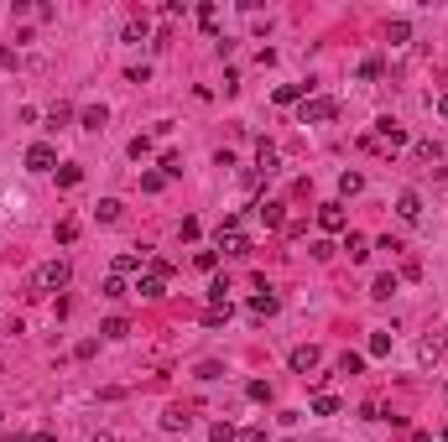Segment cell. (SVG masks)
<instances>
[{
  "instance_id": "cell-1",
  "label": "cell",
  "mask_w": 448,
  "mask_h": 442,
  "mask_svg": "<svg viewBox=\"0 0 448 442\" xmlns=\"http://www.w3.org/2000/svg\"><path fill=\"white\" fill-rule=\"evenodd\" d=\"M68 281H73V265L63 255H52V260H42L32 271V297H52V291H63Z\"/></svg>"
},
{
  "instance_id": "cell-2",
  "label": "cell",
  "mask_w": 448,
  "mask_h": 442,
  "mask_svg": "<svg viewBox=\"0 0 448 442\" xmlns=\"http://www.w3.org/2000/svg\"><path fill=\"white\" fill-rule=\"evenodd\" d=\"M371 146H375V151H402V146H406V130H402L391 115H380V120H375V141H371Z\"/></svg>"
},
{
  "instance_id": "cell-3",
  "label": "cell",
  "mask_w": 448,
  "mask_h": 442,
  "mask_svg": "<svg viewBox=\"0 0 448 442\" xmlns=\"http://www.w3.org/2000/svg\"><path fill=\"white\" fill-rule=\"evenodd\" d=\"M219 250H224V255H250V239L240 229V219H224L219 224Z\"/></svg>"
},
{
  "instance_id": "cell-4",
  "label": "cell",
  "mask_w": 448,
  "mask_h": 442,
  "mask_svg": "<svg viewBox=\"0 0 448 442\" xmlns=\"http://www.w3.org/2000/svg\"><path fill=\"white\" fill-rule=\"evenodd\" d=\"M302 125H323V120H334L339 115V104L334 99H323V94H313V99H302Z\"/></svg>"
},
{
  "instance_id": "cell-5",
  "label": "cell",
  "mask_w": 448,
  "mask_h": 442,
  "mask_svg": "<svg viewBox=\"0 0 448 442\" xmlns=\"http://www.w3.org/2000/svg\"><path fill=\"white\" fill-rule=\"evenodd\" d=\"M26 167H32V172H52V167H58V151H52L47 141L26 146Z\"/></svg>"
},
{
  "instance_id": "cell-6",
  "label": "cell",
  "mask_w": 448,
  "mask_h": 442,
  "mask_svg": "<svg viewBox=\"0 0 448 442\" xmlns=\"http://www.w3.org/2000/svg\"><path fill=\"white\" fill-rule=\"evenodd\" d=\"M397 213H402V219H406V224H417V219H423V198H417V193H412V187H406V193L397 198Z\"/></svg>"
},
{
  "instance_id": "cell-7",
  "label": "cell",
  "mask_w": 448,
  "mask_h": 442,
  "mask_svg": "<svg viewBox=\"0 0 448 442\" xmlns=\"http://www.w3.org/2000/svg\"><path fill=\"white\" fill-rule=\"evenodd\" d=\"M318 224H323L328 234H339V229H344V203H323L318 208Z\"/></svg>"
},
{
  "instance_id": "cell-8",
  "label": "cell",
  "mask_w": 448,
  "mask_h": 442,
  "mask_svg": "<svg viewBox=\"0 0 448 442\" xmlns=\"http://www.w3.org/2000/svg\"><path fill=\"white\" fill-rule=\"evenodd\" d=\"M276 307H282V297H276V291H256V297H250V317H271Z\"/></svg>"
},
{
  "instance_id": "cell-9",
  "label": "cell",
  "mask_w": 448,
  "mask_h": 442,
  "mask_svg": "<svg viewBox=\"0 0 448 442\" xmlns=\"http://www.w3.org/2000/svg\"><path fill=\"white\" fill-rule=\"evenodd\" d=\"M271 99H276V104H292V99H313V78H308V84H282V89L271 94Z\"/></svg>"
},
{
  "instance_id": "cell-10",
  "label": "cell",
  "mask_w": 448,
  "mask_h": 442,
  "mask_svg": "<svg viewBox=\"0 0 448 442\" xmlns=\"http://www.w3.org/2000/svg\"><path fill=\"white\" fill-rule=\"evenodd\" d=\"M292 370H297V374L318 370V349H313V343H302V349H292Z\"/></svg>"
},
{
  "instance_id": "cell-11",
  "label": "cell",
  "mask_w": 448,
  "mask_h": 442,
  "mask_svg": "<svg viewBox=\"0 0 448 442\" xmlns=\"http://www.w3.org/2000/svg\"><path fill=\"white\" fill-rule=\"evenodd\" d=\"M417 359H423V365H438V359H443V339H438V333L417 343Z\"/></svg>"
},
{
  "instance_id": "cell-12",
  "label": "cell",
  "mask_w": 448,
  "mask_h": 442,
  "mask_svg": "<svg viewBox=\"0 0 448 442\" xmlns=\"http://www.w3.org/2000/svg\"><path fill=\"white\" fill-rule=\"evenodd\" d=\"M78 120H84V130H104V125H110V110H104V104H89Z\"/></svg>"
},
{
  "instance_id": "cell-13",
  "label": "cell",
  "mask_w": 448,
  "mask_h": 442,
  "mask_svg": "<svg viewBox=\"0 0 448 442\" xmlns=\"http://www.w3.org/2000/svg\"><path fill=\"white\" fill-rule=\"evenodd\" d=\"M94 213H99V224H120V213H125V203H120V198H104V203H99Z\"/></svg>"
},
{
  "instance_id": "cell-14",
  "label": "cell",
  "mask_w": 448,
  "mask_h": 442,
  "mask_svg": "<svg viewBox=\"0 0 448 442\" xmlns=\"http://www.w3.org/2000/svg\"><path fill=\"white\" fill-rule=\"evenodd\" d=\"M271 172H276V151L261 141V151H256V177H271Z\"/></svg>"
},
{
  "instance_id": "cell-15",
  "label": "cell",
  "mask_w": 448,
  "mask_h": 442,
  "mask_svg": "<svg viewBox=\"0 0 448 442\" xmlns=\"http://www.w3.org/2000/svg\"><path fill=\"white\" fill-rule=\"evenodd\" d=\"M313 411H318V417H339V396L318 391V396H313Z\"/></svg>"
},
{
  "instance_id": "cell-16",
  "label": "cell",
  "mask_w": 448,
  "mask_h": 442,
  "mask_svg": "<svg viewBox=\"0 0 448 442\" xmlns=\"http://www.w3.org/2000/svg\"><path fill=\"white\" fill-rule=\"evenodd\" d=\"M386 42H397V47L412 42V21H391V26H386Z\"/></svg>"
},
{
  "instance_id": "cell-17",
  "label": "cell",
  "mask_w": 448,
  "mask_h": 442,
  "mask_svg": "<svg viewBox=\"0 0 448 442\" xmlns=\"http://www.w3.org/2000/svg\"><path fill=\"white\" fill-rule=\"evenodd\" d=\"M344 250H349V260H365V255H371V239H365V234H349Z\"/></svg>"
},
{
  "instance_id": "cell-18",
  "label": "cell",
  "mask_w": 448,
  "mask_h": 442,
  "mask_svg": "<svg viewBox=\"0 0 448 442\" xmlns=\"http://www.w3.org/2000/svg\"><path fill=\"white\" fill-rule=\"evenodd\" d=\"M391 291H397V276H375V281H371V297H375V302H386Z\"/></svg>"
},
{
  "instance_id": "cell-19",
  "label": "cell",
  "mask_w": 448,
  "mask_h": 442,
  "mask_svg": "<svg viewBox=\"0 0 448 442\" xmlns=\"http://www.w3.org/2000/svg\"><path fill=\"white\" fill-rule=\"evenodd\" d=\"M147 265V255H115V276H130V271H141Z\"/></svg>"
},
{
  "instance_id": "cell-20",
  "label": "cell",
  "mask_w": 448,
  "mask_h": 442,
  "mask_svg": "<svg viewBox=\"0 0 448 442\" xmlns=\"http://www.w3.org/2000/svg\"><path fill=\"white\" fill-rule=\"evenodd\" d=\"M199 26L214 37V32H219V6H199Z\"/></svg>"
},
{
  "instance_id": "cell-21",
  "label": "cell",
  "mask_w": 448,
  "mask_h": 442,
  "mask_svg": "<svg viewBox=\"0 0 448 442\" xmlns=\"http://www.w3.org/2000/svg\"><path fill=\"white\" fill-rule=\"evenodd\" d=\"M104 297H130V286H125V276H104Z\"/></svg>"
},
{
  "instance_id": "cell-22",
  "label": "cell",
  "mask_w": 448,
  "mask_h": 442,
  "mask_svg": "<svg viewBox=\"0 0 448 442\" xmlns=\"http://www.w3.org/2000/svg\"><path fill=\"white\" fill-rule=\"evenodd\" d=\"M360 187H365V177H360V172H344V177H339V193H344V198H354Z\"/></svg>"
},
{
  "instance_id": "cell-23",
  "label": "cell",
  "mask_w": 448,
  "mask_h": 442,
  "mask_svg": "<svg viewBox=\"0 0 448 442\" xmlns=\"http://www.w3.org/2000/svg\"><path fill=\"white\" fill-rule=\"evenodd\" d=\"M58 182H63V187H78V182H84V167H73V162L58 167Z\"/></svg>"
},
{
  "instance_id": "cell-24",
  "label": "cell",
  "mask_w": 448,
  "mask_h": 442,
  "mask_svg": "<svg viewBox=\"0 0 448 442\" xmlns=\"http://www.w3.org/2000/svg\"><path fill=\"white\" fill-rule=\"evenodd\" d=\"M68 120H73L68 104H52V110H47V125H52V130H58V125H68Z\"/></svg>"
},
{
  "instance_id": "cell-25",
  "label": "cell",
  "mask_w": 448,
  "mask_h": 442,
  "mask_svg": "<svg viewBox=\"0 0 448 442\" xmlns=\"http://www.w3.org/2000/svg\"><path fill=\"white\" fill-rule=\"evenodd\" d=\"M417 156H423V162L433 167V162H438V156H443V146H438V141H417Z\"/></svg>"
},
{
  "instance_id": "cell-26",
  "label": "cell",
  "mask_w": 448,
  "mask_h": 442,
  "mask_svg": "<svg viewBox=\"0 0 448 442\" xmlns=\"http://www.w3.org/2000/svg\"><path fill=\"white\" fill-rule=\"evenodd\" d=\"M261 219H266V229H282V203H261Z\"/></svg>"
},
{
  "instance_id": "cell-27",
  "label": "cell",
  "mask_w": 448,
  "mask_h": 442,
  "mask_svg": "<svg viewBox=\"0 0 448 442\" xmlns=\"http://www.w3.org/2000/svg\"><path fill=\"white\" fill-rule=\"evenodd\" d=\"M99 333H104V339H125V333H130V323H125V317H110V323H104Z\"/></svg>"
},
{
  "instance_id": "cell-28",
  "label": "cell",
  "mask_w": 448,
  "mask_h": 442,
  "mask_svg": "<svg viewBox=\"0 0 448 442\" xmlns=\"http://www.w3.org/2000/svg\"><path fill=\"white\" fill-rule=\"evenodd\" d=\"M162 427H167V432H188V417H182V411L173 406V411H167V417H162Z\"/></svg>"
},
{
  "instance_id": "cell-29",
  "label": "cell",
  "mask_w": 448,
  "mask_h": 442,
  "mask_svg": "<svg viewBox=\"0 0 448 442\" xmlns=\"http://www.w3.org/2000/svg\"><path fill=\"white\" fill-rule=\"evenodd\" d=\"M371 354H375V359L391 354V333H371Z\"/></svg>"
},
{
  "instance_id": "cell-30",
  "label": "cell",
  "mask_w": 448,
  "mask_h": 442,
  "mask_svg": "<svg viewBox=\"0 0 448 442\" xmlns=\"http://www.w3.org/2000/svg\"><path fill=\"white\" fill-rule=\"evenodd\" d=\"M209 442H235V427L230 422H214V427H209Z\"/></svg>"
},
{
  "instance_id": "cell-31",
  "label": "cell",
  "mask_w": 448,
  "mask_h": 442,
  "mask_svg": "<svg viewBox=\"0 0 448 442\" xmlns=\"http://www.w3.org/2000/svg\"><path fill=\"white\" fill-rule=\"evenodd\" d=\"M245 396H250V400H271V385H266V380H250Z\"/></svg>"
},
{
  "instance_id": "cell-32",
  "label": "cell",
  "mask_w": 448,
  "mask_h": 442,
  "mask_svg": "<svg viewBox=\"0 0 448 442\" xmlns=\"http://www.w3.org/2000/svg\"><path fill=\"white\" fill-rule=\"evenodd\" d=\"M73 239H78V224L63 219V224H58V245H73Z\"/></svg>"
},
{
  "instance_id": "cell-33",
  "label": "cell",
  "mask_w": 448,
  "mask_h": 442,
  "mask_svg": "<svg viewBox=\"0 0 448 442\" xmlns=\"http://www.w3.org/2000/svg\"><path fill=\"white\" fill-rule=\"evenodd\" d=\"M339 370H344V374H360L365 359H360V354H339Z\"/></svg>"
},
{
  "instance_id": "cell-34",
  "label": "cell",
  "mask_w": 448,
  "mask_h": 442,
  "mask_svg": "<svg viewBox=\"0 0 448 442\" xmlns=\"http://www.w3.org/2000/svg\"><path fill=\"white\" fill-rule=\"evenodd\" d=\"M204 323H209V328H219V323H230V307H209V312H204Z\"/></svg>"
},
{
  "instance_id": "cell-35",
  "label": "cell",
  "mask_w": 448,
  "mask_h": 442,
  "mask_svg": "<svg viewBox=\"0 0 448 442\" xmlns=\"http://www.w3.org/2000/svg\"><path fill=\"white\" fill-rule=\"evenodd\" d=\"M193 260H199V271H214V265H219V250H199Z\"/></svg>"
},
{
  "instance_id": "cell-36",
  "label": "cell",
  "mask_w": 448,
  "mask_h": 442,
  "mask_svg": "<svg viewBox=\"0 0 448 442\" xmlns=\"http://www.w3.org/2000/svg\"><path fill=\"white\" fill-rule=\"evenodd\" d=\"M235 442H266V427H245V432H235Z\"/></svg>"
},
{
  "instance_id": "cell-37",
  "label": "cell",
  "mask_w": 448,
  "mask_h": 442,
  "mask_svg": "<svg viewBox=\"0 0 448 442\" xmlns=\"http://www.w3.org/2000/svg\"><path fill=\"white\" fill-rule=\"evenodd\" d=\"M360 78H365V84H371V78H380V58H365V63H360Z\"/></svg>"
},
{
  "instance_id": "cell-38",
  "label": "cell",
  "mask_w": 448,
  "mask_h": 442,
  "mask_svg": "<svg viewBox=\"0 0 448 442\" xmlns=\"http://www.w3.org/2000/svg\"><path fill=\"white\" fill-rule=\"evenodd\" d=\"M130 156H136V162H141V156H151V141H147V136H136V141H130Z\"/></svg>"
},
{
  "instance_id": "cell-39",
  "label": "cell",
  "mask_w": 448,
  "mask_h": 442,
  "mask_svg": "<svg viewBox=\"0 0 448 442\" xmlns=\"http://www.w3.org/2000/svg\"><path fill=\"white\" fill-rule=\"evenodd\" d=\"M182 172V156H162V177H178Z\"/></svg>"
},
{
  "instance_id": "cell-40",
  "label": "cell",
  "mask_w": 448,
  "mask_h": 442,
  "mask_svg": "<svg viewBox=\"0 0 448 442\" xmlns=\"http://www.w3.org/2000/svg\"><path fill=\"white\" fill-rule=\"evenodd\" d=\"M32 442H58V437H52V432H37V437H32Z\"/></svg>"
},
{
  "instance_id": "cell-41",
  "label": "cell",
  "mask_w": 448,
  "mask_h": 442,
  "mask_svg": "<svg viewBox=\"0 0 448 442\" xmlns=\"http://www.w3.org/2000/svg\"><path fill=\"white\" fill-rule=\"evenodd\" d=\"M438 115H443V120H448V94H443V99H438Z\"/></svg>"
},
{
  "instance_id": "cell-42",
  "label": "cell",
  "mask_w": 448,
  "mask_h": 442,
  "mask_svg": "<svg viewBox=\"0 0 448 442\" xmlns=\"http://www.w3.org/2000/svg\"><path fill=\"white\" fill-rule=\"evenodd\" d=\"M0 442H32V437H0Z\"/></svg>"
},
{
  "instance_id": "cell-43",
  "label": "cell",
  "mask_w": 448,
  "mask_h": 442,
  "mask_svg": "<svg viewBox=\"0 0 448 442\" xmlns=\"http://www.w3.org/2000/svg\"><path fill=\"white\" fill-rule=\"evenodd\" d=\"M417 442H433V437H428V432H417Z\"/></svg>"
},
{
  "instance_id": "cell-44",
  "label": "cell",
  "mask_w": 448,
  "mask_h": 442,
  "mask_svg": "<svg viewBox=\"0 0 448 442\" xmlns=\"http://www.w3.org/2000/svg\"><path fill=\"white\" fill-rule=\"evenodd\" d=\"M104 442H110V437H104Z\"/></svg>"
}]
</instances>
